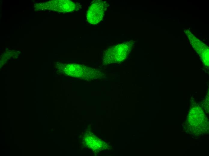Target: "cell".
<instances>
[{"instance_id": "cell-2", "label": "cell", "mask_w": 209, "mask_h": 156, "mask_svg": "<svg viewBox=\"0 0 209 156\" xmlns=\"http://www.w3.org/2000/svg\"><path fill=\"white\" fill-rule=\"evenodd\" d=\"M50 4V9L65 12H76L80 9L82 6L78 2L69 0L53 1Z\"/></svg>"}, {"instance_id": "cell-3", "label": "cell", "mask_w": 209, "mask_h": 156, "mask_svg": "<svg viewBox=\"0 0 209 156\" xmlns=\"http://www.w3.org/2000/svg\"><path fill=\"white\" fill-rule=\"evenodd\" d=\"M129 45L128 43H125L113 46V49H111L113 50L111 52L113 53L111 54L112 55L111 56L112 57L111 59H113V62H116L120 59H124L128 52Z\"/></svg>"}, {"instance_id": "cell-1", "label": "cell", "mask_w": 209, "mask_h": 156, "mask_svg": "<svg viewBox=\"0 0 209 156\" xmlns=\"http://www.w3.org/2000/svg\"><path fill=\"white\" fill-rule=\"evenodd\" d=\"M108 7V4L106 1L99 0L93 1L86 13L88 22L93 25L98 23L103 19Z\"/></svg>"}]
</instances>
